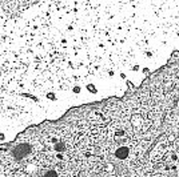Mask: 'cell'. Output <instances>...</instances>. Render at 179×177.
<instances>
[{"instance_id": "cell-1", "label": "cell", "mask_w": 179, "mask_h": 177, "mask_svg": "<svg viewBox=\"0 0 179 177\" xmlns=\"http://www.w3.org/2000/svg\"><path fill=\"white\" fill-rule=\"evenodd\" d=\"M18 19L32 77L50 100L127 72L168 39L151 0H42Z\"/></svg>"}, {"instance_id": "cell-2", "label": "cell", "mask_w": 179, "mask_h": 177, "mask_svg": "<svg viewBox=\"0 0 179 177\" xmlns=\"http://www.w3.org/2000/svg\"><path fill=\"white\" fill-rule=\"evenodd\" d=\"M43 105L32 93L18 19L0 15V144L31 124Z\"/></svg>"}]
</instances>
